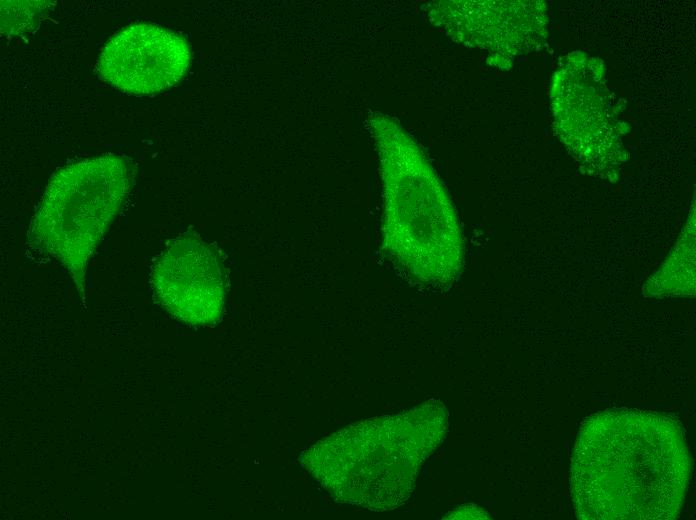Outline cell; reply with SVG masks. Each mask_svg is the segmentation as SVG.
Masks as SVG:
<instances>
[{
    "mask_svg": "<svg viewBox=\"0 0 696 520\" xmlns=\"http://www.w3.org/2000/svg\"><path fill=\"white\" fill-rule=\"evenodd\" d=\"M691 468L684 431L669 416L627 409L595 414L582 425L571 457L576 515L675 519Z\"/></svg>",
    "mask_w": 696,
    "mask_h": 520,
    "instance_id": "obj_1",
    "label": "cell"
},
{
    "mask_svg": "<svg viewBox=\"0 0 696 520\" xmlns=\"http://www.w3.org/2000/svg\"><path fill=\"white\" fill-rule=\"evenodd\" d=\"M436 399L401 414L366 419L319 440L301 463L338 502L385 511L403 505L448 430Z\"/></svg>",
    "mask_w": 696,
    "mask_h": 520,
    "instance_id": "obj_2",
    "label": "cell"
},
{
    "mask_svg": "<svg viewBox=\"0 0 696 520\" xmlns=\"http://www.w3.org/2000/svg\"><path fill=\"white\" fill-rule=\"evenodd\" d=\"M380 150L386 252L419 284H450L461 269L463 244L442 185L414 147L381 141Z\"/></svg>",
    "mask_w": 696,
    "mask_h": 520,
    "instance_id": "obj_3",
    "label": "cell"
},
{
    "mask_svg": "<svg viewBox=\"0 0 696 520\" xmlns=\"http://www.w3.org/2000/svg\"><path fill=\"white\" fill-rule=\"evenodd\" d=\"M129 171L113 154L81 160L50 179L32 218L28 244L61 262L85 300L91 256L129 190Z\"/></svg>",
    "mask_w": 696,
    "mask_h": 520,
    "instance_id": "obj_4",
    "label": "cell"
},
{
    "mask_svg": "<svg viewBox=\"0 0 696 520\" xmlns=\"http://www.w3.org/2000/svg\"><path fill=\"white\" fill-rule=\"evenodd\" d=\"M150 281L160 304L192 325H212L222 316L225 281L213 247L195 234L172 240L156 257Z\"/></svg>",
    "mask_w": 696,
    "mask_h": 520,
    "instance_id": "obj_5",
    "label": "cell"
},
{
    "mask_svg": "<svg viewBox=\"0 0 696 520\" xmlns=\"http://www.w3.org/2000/svg\"><path fill=\"white\" fill-rule=\"evenodd\" d=\"M190 49L179 34L137 23L115 34L104 46L97 71L104 81L134 95H148L178 83L190 65Z\"/></svg>",
    "mask_w": 696,
    "mask_h": 520,
    "instance_id": "obj_6",
    "label": "cell"
}]
</instances>
